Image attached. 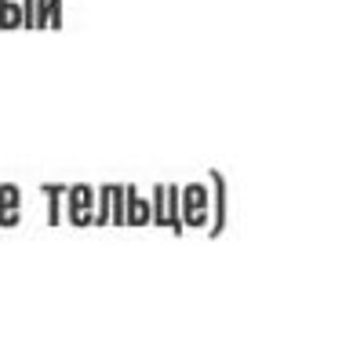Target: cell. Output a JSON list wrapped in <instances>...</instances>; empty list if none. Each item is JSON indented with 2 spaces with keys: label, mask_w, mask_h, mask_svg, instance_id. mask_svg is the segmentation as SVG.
Wrapping results in <instances>:
<instances>
[{
  "label": "cell",
  "mask_w": 364,
  "mask_h": 354,
  "mask_svg": "<svg viewBox=\"0 0 364 354\" xmlns=\"http://www.w3.org/2000/svg\"><path fill=\"white\" fill-rule=\"evenodd\" d=\"M178 216L186 230H204L208 227V183H186L178 187Z\"/></svg>",
  "instance_id": "obj_1"
},
{
  "label": "cell",
  "mask_w": 364,
  "mask_h": 354,
  "mask_svg": "<svg viewBox=\"0 0 364 354\" xmlns=\"http://www.w3.org/2000/svg\"><path fill=\"white\" fill-rule=\"evenodd\" d=\"M208 238H223L226 234V197H230V190H226V175L219 172V168H211L208 172Z\"/></svg>",
  "instance_id": "obj_2"
},
{
  "label": "cell",
  "mask_w": 364,
  "mask_h": 354,
  "mask_svg": "<svg viewBox=\"0 0 364 354\" xmlns=\"http://www.w3.org/2000/svg\"><path fill=\"white\" fill-rule=\"evenodd\" d=\"M124 227H149V197L124 183Z\"/></svg>",
  "instance_id": "obj_3"
},
{
  "label": "cell",
  "mask_w": 364,
  "mask_h": 354,
  "mask_svg": "<svg viewBox=\"0 0 364 354\" xmlns=\"http://www.w3.org/2000/svg\"><path fill=\"white\" fill-rule=\"evenodd\" d=\"M18 212H22V190L15 183H0V227H18Z\"/></svg>",
  "instance_id": "obj_4"
},
{
  "label": "cell",
  "mask_w": 364,
  "mask_h": 354,
  "mask_svg": "<svg viewBox=\"0 0 364 354\" xmlns=\"http://www.w3.org/2000/svg\"><path fill=\"white\" fill-rule=\"evenodd\" d=\"M63 197H66V212H91V219H95V187L91 183H70Z\"/></svg>",
  "instance_id": "obj_5"
},
{
  "label": "cell",
  "mask_w": 364,
  "mask_h": 354,
  "mask_svg": "<svg viewBox=\"0 0 364 354\" xmlns=\"http://www.w3.org/2000/svg\"><path fill=\"white\" fill-rule=\"evenodd\" d=\"M41 194L48 197V227H58V216H63V194H66V183H41Z\"/></svg>",
  "instance_id": "obj_6"
},
{
  "label": "cell",
  "mask_w": 364,
  "mask_h": 354,
  "mask_svg": "<svg viewBox=\"0 0 364 354\" xmlns=\"http://www.w3.org/2000/svg\"><path fill=\"white\" fill-rule=\"evenodd\" d=\"M149 223L164 227L168 223V201H164V183L154 187V197H149Z\"/></svg>",
  "instance_id": "obj_7"
},
{
  "label": "cell",
  "mask_w": 364,
  "mask_h": 354,
  "mask_svg": "<svg viewBox=\"0 0 364 354\" xmlns=\"http://www.w3.org/2000/svg\"><path fill=\"white\" fill-rule=\"evenodd\" d=\"M109 194H113V183L95 187V227H109Z\"/></svg>",
  "instance_id": "obj_8"
},
{
  "label": "cell",
  "mask_w": 364,
  "mask_h": 354,
  "mask_svg": "<svg viewBox=\"0 0 364 354\" xmlns=\"http://www.w3.org/2000/svg\"><path fill=\"white\" fill-rule=\"evenodd\" d=\"M0 29H22V8H18V0H0Z\"/></svg>",
  "instance_id": "obj_9"
},
{
  "label": "cell",
  "mask_w": 364,
  "mask_h": 354,
  "mask_svg": "<svg viewBox=\"0 0 364 354\" xmlns=\"http://www.w3.org/2000/svg\"><path fill=\"white\" fill-rule=\"evenodd\" d=\"M109 227H124V183H113V194H109Z\"/></svg>",
  "instance_id": "obj_10"
},
{
  "label": "cell",
  "mask_w": 364,
  "mask_h": 354,
  "mask_svg": "<svg viewBox=\"0 0 364 354\" xmlns=\"http://www.w3.org/2000/svg\"><path fill=\"white\" fill-rule=\"evenodd\" d=\"M44 15L48 29H63V0H44Z\"/></svg>",
  "instance_id": "obj_11"
},
{
  "label": "cell",
  "mask_w": 364,
  "mask_h": 354,
  "mask_svg": "<svg viewBox=\"0 0 364 354\" xmlns=\"http://www.w3.org/2000/svg\"><path fill=\"white\" fill-rule=\"evenodd\" d=\"M22 8V29H33V19H37V0H18Z\"/></svg>",
  "instance_id": "obj_12"
}]
</instances>
